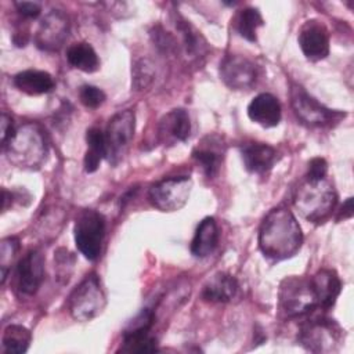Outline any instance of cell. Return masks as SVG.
I'll use <instances>...</instances> for the list:
<instances>
[{"mask_svg":"<svg viewBox=\"0 0 354 354\" xmlns=\"http://www.w3.org/2000/svg\"><path fill=\"white\" fill-rule=\"evenodd\" d=\"M301 242V228L290 210L275 207L264 217L259 230V248L266 257L277 261L292 257Z\"/></svg>","mask_w":354,"mask_h":354,"instance_id":"cell-1","label":"cell"},{"mask_svg":"<svg viewBox=\"0 0 354 354\" xmlns=\"http://www.w3.org/2000/svg\"><path fill=\"white\" fill-rule=\"evenodd\" d=\"M337 202L333 185L326 180H304L293 196V205L299 213L308 221L322 223Z\"/></svg>","mask_w":354,"mask_h":354,"instance_id":"cell-2","label":"cell"},{"mask_svg":"<svg viewBox=\"0 0 354 354\" xmlns=\"http://www.w3.org/2000/svg\"><path fill=\"white\" fill-rule=\"evenodd\" d=\"M10 162L19 167H35L46 155V142L40 129L35 124H24L3 145Z\"/></svg>","mask_w":354,"mask_h":354,"instance_id":"cell-3","label":"cell"},{"mask_svg":"<svg viewBox=\"0 0 354 354\" xmlns=\"http://www.w3.org/2000/svg\"><path fill=\"white\" fill-rule=\"evenodd\" d=\"M105 303L100 278L91 272L71 292L68 308L76 321H90L102 313Z\"/></svg>","mask_w":354,"mask_h":354,"instance_id":"cell-4","label":"cell"},{"mask_svg":"<svg viewBox=\"0 0 354 354\" xmlns=\"http://www.w3.org/2000/svg\"><path fill=\"white\" fill-rule=\"evenodd\" d=\"M279 304L288 317H300L319 307L311 281L303 277H286L279 283Z\"/></svg>","mask_w":354,"mask_h":354,"instance_id":"cell-5","label":"cell"},{"mask_svg":"<svg viewBox=\"0 0 354 354\" xmlns=\"http://www.w3.org/2000/svg\"><path fill=\"white\" fill-rule=\"evenodd\" d=\"M342 328L329 318L307 319L299 330V342L313 353L336 351L342 340Z\"/></svg>","mask_w":354,"mask_h":354,"instance_id":"cell-6","label":"cell"},{"mask_svg":"<svg viewBox=\"0 0 354 354\" xmlns=\"http://www.w3.org/2000/svg\"><path fill=\"white\" fill-rule=\"evenodd\" d=\"M73 232L80 253L88 260H95L100 256L105 236L104 216L93 209L82 210L76 218Z\"/></svg>","mask_w":354,"mask_h":354,"instance_id":"cell-7","label":"cell"},{"mask_svg":"<svg viewBox=\"0 0 354 354\" xmlns=\"http://www.w3.org/2000/svg\"><path fill=\"white\" fill-rule=\"evenodd\" d=\"M290 105L296 116L303 123L311 127L329 126L333 122H339L346 115L337 111L328 109L299 84H293L290 87Z\"/></svg>","mask_w":354,"mask_h":354,"instance_id":"cell-8","label":"cell"},{"mask_svg":"<svg viewBox=\"0 0 354 354\" xmlns=\"http://www.w3.org/2000/svg\"><path fill=\"white\" fill-rule=\"evenodd\" d=\"M192 181L187 176L169 177L155 183L148 192L151 203L160 212L180 210L189 199Z\"/></svg>","mask_w":354,"mask_h":354,"instance_id":"cell-9","label":"cell"},{"mask_svg":"<svg viewBox=\"0 0 354 354\" xmlns=\"http://www.w3.org/2000/svg\"><path fill=\"white\" fill-rule=\"evenodd\" d=\"M155 322V313L151 308H142L123 332V340L119 351L122 353H152L158 350V340L149 333Z\"/></svg>","mask_w":354,"mask_h":354,"instance_id":"cell-10","label":"cell"},{"mask_svg":"<svg viewBox=\"0 0 354 354\" xmlns=\"http://www.w3.org/2000/svg\"><path fill=\"white\" fill-rule=\"evenodd\" d=\"M136 130V115L131 109H124L115 113L105 130L106 159L111 163H118L129 147Z\"/></svg>","mask_w":354,"mask_h":354,"instance_id":"cell-11","label":"cell"},{"mask_svg":"<svg viewBox=\"0 0 354 354\" xmlns=\"http://www.w3.org/2000/svg\"><path fill=\"white\" fill-rule=\"evenodd\" d=\"M69 35L68 17L59 10H51L40 22L35 43L40 50L58 51Z\"/></svg>","mask_w":354,"mask_h":354,"instance_id":"cell-12","label":"cell"},{"mask_svg":"<svg viewBox=\"0 0 354 354\" xmlns=\"http://www.w3.org/2000/svg\"><path fill=\"white\" fill-rule=\"evenodd\" d=\"M44 279V257L39 250L28 252L17 264L15 281L21 293L35 295Z\"/></svg>","mask_w":354,"mask_h":354,"instance_id":"cell-13","label":"cell"},{"mask_svg":"<svg viewBox=\"0 0 354 354\" xmlns=\"http://www.w3.org/2000/svg\"><path fill=\"white\" fill-rule=\"evenodd\" d=\"M220 77L232 90L250 87L256 80V68L245 57L230 54L220 62Z\"/></svg>","mask_w":354,"mask_h":354,"instance_id":"cell-14","label":"cell"},{"mask_svg":"<svg viewBox=\"0 0 354 354\" xmlns=\"http://www.w3.org/2000/svg\"><path fill=\"white\" fill-rule=\"evenodd\" d=\"M299 44L307 59H324L329 54L328 29L319 21H306L299 32Z\"/></svg>","mask_w":354,"mask_h":354,"instance_id":"cell-15","label":"cell"},{"mask_svg":"<svg viewBox=\"0 0 354 354\" xmlns=\"http://www.w3.org/2000/svg\"><path fill=\"white\" fill-rule=\"evenodd\" d=\"M248 116L263 127H275L281 122V104L277 97L270 93L256 95L248 105Z\"/></svg>","mask_w":354,"mask_h":354,"instance_id":"cell-16","label":"cell"},{"mask_svg":"<svg viewBox=\"0 0 354 354\" xmlns=\"http://www.w3.org/2000/svg\"><path fill=\"white\" fill-rule=\"evenodd\" d=\"M241 153L246 170L254 174H263L270 170L277 158L275 149L263 142H248L242 147Z\"/></svg>","mask_w":354,"mask_h":354,"instance_id":"cell-17","label":"cell"},{"mask_svg":"<svg viewBox=\"0 0 354 354\" xmlns=\"http://www.w3.org/2000/svg\"><path fill=\"white\" fill-rule=\"evenodd\" d=\"M189 134L191 122L185 109H171L159 122V137L163 141H185Z\"/></svg>","mask_w":354,"mask_h":354,"instance_id":"cell-18","label":"cell"},{"mask_svg":"<svg viewBox=\"0 0 354 354\" xmlns=\"http://www.w3.org/2000/svg\"><path fill=\"white\" fill-rule=\"evenodd\" d=\"M310 281L315 292V296L318 299L319 307L322 308L332 307L342 289V282L336 271L329 268L319 270L313 278H310Z\"/></svg>","mask_w":354,"mask_h":354,"instance_id":"cell-19","label":"cell"},{"mask_svg":"<svg viewBox=\"0 0 354 354\" xmlns=\"http://www.w3.org/2000/svg\"><path fill=\"white\" fill-rule=\"evenodd\" d=\"M238 292L236 279L227 272L214 274L203 286L202 297L206 301L213 303H227Z\"/></svg>","mask_w":354,"mask_h":354,"instance_id":"cell-20","label":"cell"},{"mask_svg":"<svg viewBox=\"0 0 354 354\" xmlns=\"http://www.w3.org/2000/svg\"><path fill=\"white\" fill-rule=\"evenodd\" d=\"M12 82L19 91L29 95H40L50 93L55 86L54 79L50 73L36 69H26L17 73Z\"/></svg>","mask_w":354,"mask_h":354,"instance_id":"cell-21","label":"cell"},{"mask_svg":"<svg viewBox=\"0 0 354 354\" xmlns=\"http://www.w3.org/2000/svg\"><path fill=\"white\" fill-rule=\"evenodd\" d=\"M218 242V228L213 217H205L196 227L191 242V253L195 257H207L216 249Z\"/></svg>","mask_w":354,"mask_h":354,"instance_id":"cell-22","label":"cell"},{"mask_svg":"<svg viewBox=\"0 0 354 354\" xmlns=\"http://www.w3.org/2000/svg\"><path fill=\"white\" fill-rule=\"evenodd\" d=\"M68 62L83 72L91 73L100 68V59L91 44L86 41H79L72 44L66 51Z\"/></svg>","mask_w":354,"mask_h":354,"instance_id":"cell-23","label":"cell"},{"mask_svg":"<svg viewBox=\"0 0 354 354\" xmlns=\"http://www.w3.org/2000/svg\"><path fill=\"white\" fill-rule=\"evenodd\" d=\"M87 151L84 155V170L93 173L98 169L100 162L106 158L105 133L98 127H90L86 133Z\"/></svg>","mask_w":354,"mask_h":354,"instance_id":"cell-24","label":"cell"},{"mask_svg":"<svg viewBox=\"0 0 354 354\" xmlns=\"http://www.w3.org/2000/svg\"><path fill=\"white\" fill-rule=\"evenodd\" d=\"M32 340L29 329L22 325H8L1 337L3 351L7 354H22L28 350Z\"/></svg>","mask_w":354,"mask_h":354,"instance_id":"cell-25","label":"cell"},{"mask_svg":"<svg viewBox=\"0 0 354 354\" xmlns=\"http://www.w3.org/2000/svg\"><path fill=\"white\" fill-rule=\"evenodd\" d=\"M176 28L181 35L183 47H184L187 55L198 57V55L203 54L206 43H205L203 37L201 36V33L188 21L178 17L176 19Z\"/></svg>","mask_w":354,"mask_h":354,"instance_id":"cell-26","label":"cell"},{"mask_svg":"<svg viewBox=\"0 0 354 354\" xmlns=\"http://www.w3.org/2000/svg\"><path fill=\"white\" fill-rule=\"evenodd\" d=\"M264 25V19L257 8L253 7H246L243 8L236 18V29L239 35L249 40V41H256L257 40V28Z\"/></svg>","mask_w":354,"mask_h":354,"instance_id":"cell-27","label":"cell"},{"mask_svg":"<svg viewBox=\"0 0 354 354\" xmlns=\"http://www.w3.org/2000/svg\"><path fill=\"white\" fill-rule=\"evenodd\" d=\"M221 151L216 144H201L192 151V158L201 165L207 177H213L221 162Z\"/></svg>","mask_w":354,"mask_h":354,"instance_id":"cell-28","label":"cell"},{"mask_svg":"<svg viewBox=\"0 0 354 354\" xmlns=\"http://www.w3.org/2000/svg\"><path fill=\"white\" fill-rule=\"evenodd\" d=\"M155 76L153 64L148 58H140L133 66V86L136 90L145 88Z\"/></svg>","mask_w":354,"mask_h":354,"instance_id":"cell-29","label":"cell"},{"mask_svg":"<svg viewBox=\"0 0 354 354\" xmlns=\"http://www.w3.org/2000/svg\"><path fill=\"white\" fill-rule=\"evenodd\" d=\"M19 242L14 236H8L1 239L0 243V268H1V283H4L7 278V271H8V264L14 259L15 253L18 252Z\"/></svg>","mask_w":354,"mask_h":354,"instance_id":"cell-30","label":"cell"},{"mask_svg":"<svg viewBox=\"0 0 354 354\" xmlns=\"http://www.w3.org/2000/svg\"><path fill=\"white\" fill-rule=\"evenodd\" d=\"M105 98H106L105 93L101 88H98L95 86H91V84H84L79 90L80 102L86 108H90V109H95L100 105H102Z\"/></svg>","mask_w":354,"mask_h":354,"instance_id":"cell-31","label":"cell"},{"mask_svg":"<svg viewBox=\"0 0 354 354\" xmlns=\"http://www.w3.org/2000/svg\"><path fill=\"white\" fill-rule=\"evenodd\" d=\"M151 37L155 46L163 53H171L173 50L177 48L176 39L169 32H166L160 25H156L152 28Z\"/></svg>","mask_w":354,"mask_h":354,"instance_id":"cell-32","label":"cell"},{"mask_svg":"<svg viewBox=\"0 0 354 354\" xmlns=\"http://www.w3.org/2000/svg\"><path fill=\"white\" fill-rule=\"evenodd\" d=\"M328 173V163L324 158H313L308 162V170L306 174L307 180H322L326 178Z\"/></svg>","mask_w":354,"mask_h":354,"instance_id":"cell-33","label":"cell"},{"mask_svg":"<svg viewBox=\"0 0 354 354\" xmlns=\"http://www.w3.org/2000/svg\"><path fill=\"white\" fill-rule=\"evenodd\" d=\"M14 6L22 17L29 18V19L37 18L41 12L40 6L37 3H33V1H15Z\"/></svg>","mask_w":354,"mask_h":354,"instance_id":"cell-34","label":"cell"},{"mask_svg":"<svg viewBox=\"0 0 354 354\" xmlns=\"http://www.w3.org/2000/svg\"><path fill=\"white\" fill-rule=\"evenodd\" d=\"M1 145H4L15 133L14 126H12V119L8 116L6 112L1 113Z\"/></svg>","mask_w":354,"mask_h":354,"instance_id":"cell-35","label":"cell"},{"mask_svg":"<svg viewBox=\"0 0 354 354\" xmlns=\"http://www.w3.org/2000/svg\"><path fill=\"white\" fill-rule=\"evenodd\" d=\"M353 216V198H348L343 206H342V210L337 216V220H346V218H350Z\"/></svg>","mask_w":354,"mask_h":354,"instance_id":"cell-36","label":"cell"}]
</instances>
